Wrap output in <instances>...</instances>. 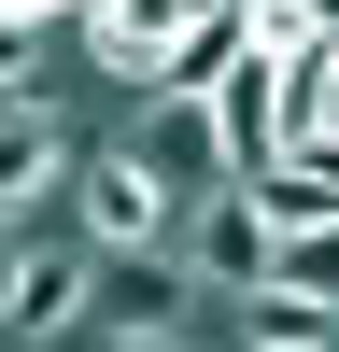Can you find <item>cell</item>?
<instances>
[{
    "instance_id": "cell-4",
    "label": "cell",
    "mask_w": 339,
    "mask_h": 352,
    "mask_svg": "<svg viewBox=\"0 0 339 352\" xmlns=\"http://www.w3.org/2000/svg\"><path fill=\"white\" fill-rule=\"evenodd\" d=\"M198 310H226V296H198V268L184 254H99V310H85V338H198Z\"/></svg>"
},
{
    "instance_id": "cell-2",
    "label": "cell",
    "mask_w": 339,
    "mask_h": 352,
    "mask_svg": "<svg viewBox=\"0 0 339 352\" xmlns=\"http://www.w3.org/2000/svg\"><path fill=\"white\" fill-rule=\"evenodd\" d=\"M99 155V127H85L56 85H14L0 99V212L14 226H71V169Z\"/></svg>"
},
{
    "instance_id": "cell-10",
    "label": "cell",
    "mask_w": 339,
    "mask_h": 352,
    "mask_svg": "<svg viewBox=\"0 0 339 352\" xmlns=\"http://www.w3.org/2000/svg\"><path fill=\"white\" fill-rule=\"evenodd\" d=\"M269 282L297 310H339V226H282V254H269Z\"/></svg>"
},
{
    "instance_id": "cell-11",
    "label": "cell",
    "mask_w": 339,
    "mask_h": 352,
    "mask_svg": "<svg viewBox=\"0 0 339 352\" xmlns=\"http://www.w3.org/2000/svg\"><path fill=\"white\" fill-rule=\"evenodd\" d=\"M226 352H339V324H282V338H226Z\"/></svg>"
},
{
    "instance_id": "cell-1",
    "label": "cell",
    "mask_w": 339,
    "mask_h": 352,
    "mask_svg": "<svg viewBox=\"0 0 339 352\" xmlns=\"http://www.w3.org/2000/svg\"><path fill=\"white\" fill-rule=\"evenodd\" d=\"M212 14H226V0H85V28H71V71H85V85H113V99H156Z\"/></svg>"
},
{
    "instance_id": "cell-7",
    "label": "cell",
    "mask_w": 339,
    "mask_h": 352,
    "mask_svg": "<svg viewBox=\"0 0 339 352\" xmlns=\"http://www.w3.org/2000/svg\"><path fill=\"white\" fill-rule=\"evenodd\" d=\"M85 310H99V240H28V268H14V296H0V338L14 352H43V338H85Z\"/></svg>"
},
{
    "instance_id": "cell-5",
    "label": "cell",
    "mask_w": 339,
    "mask_h": 352,
    "mask_svg": "<svg viewBox=\"0 0 339 352\" xmlns=\"http://www.w3.org/2000/svg\"><path fill=\"white\" fill-rule=\"evenodd\" d=\"M170 254L198 268V296H254L269 254H282V226H269V197H254V184H212L184 226H170Z\"/></svg>"
},
{
    "instance_id": "cell-13",
    "label": "cell",
    "mask_w": 339,
    "mask_h": 352,
    "mask_svg": "<svg viewBox=\"0 0 339 352\" xmlns=\"http://www.w3.org/2000/svg\"><path fill=\"white\" fill-rule=\"evenodd\" d=\"M0 14H28V28H85V0H0Z\"/></svg>"
},
{
    "instance_id": "cell-9",
    "label": "cell",
    "mask_w": 339,
    "mask_h": 352,
    "mask_svg": "<svg viewBox=\"0 0 339 352\" xmlns=\"http://www.w3.org/2000/svg\"><path fill=\"white\" fill-rule=\"evenodd\" d=\"M254 197H269V226H339V141H282Z\"/></svg>"
},
{
    "instance_id": "cell-12",
    "label": "cell",
    "mask_w": 339,
    "mask_h": 352,
    "mask_svg": "<svg viewBox=\"0 0 339 352\" xmlns=\"http://www.w3.org/2000/svg\"><path fill=\"white\" fill-rule=\"evenodd\" d=\"M28 240H43V226H14V212H0V296H14V268H28Z\"/></svg>"
},
{
    "instance_id": "cell-3",
    "label": "cell",
    "mask_w": 339,
    "mask_h": 352,
    "mask_svg": "<svg viewBox=\"0 0 339 352\" xmlns=\"http://www.w3.org/2000/svg\"><path fill=\"white\" fill-rule=\"evenodd\" d=\"M170 226H184V197H170L127 141H99V155L71 169V240H99V254H156Z\"/></svg>"
},
{
    "instance_id": "cell-17",
    "label": "cell",
    "mask_w": 339,
    "mask_h": 352,
    "mask_svg": "<svg viewBox=\"0 0 339 352\" xmlns=\"http://www.w3.org/2000/svg\"><path fill=\"white\" fill-rule=\"evenodd\" d=\"M0 352H14V338H0Z\"/></svg>"
},
{
    "instance_id": "cell-16",
    "label": "cell",
    "mask_w": 339,
    "mask_h": 352,
    "mask_svg": "<svg viewBox=\"0 0 339 352\" xmlns=\"http://www.w3.org/2000/svg\"><path fill=\"white\" fill-rule=\"evenodd\" d=\"M311 141H339V85H325V127H311Z\"/></svg>"
},
{
    "instance_id": "cell-14",
    "label": "cell",
    "mask_w": 339,
    "mask_h": 352,
    "mask_svg": "<svg viewBox=\"0 0 339 352\" xmlns=\"http://www.w3.org/2000/svg\"><path fill=\"white\" fill-rule=\"evenodd\" d=\"M99 352H198V338H99Z\"/></svg>"
},
{
    "instance_id": "cell-15",
    "label": "cell",
    "mask_w": 339,
    "mask_h": 352,
    "mask_svg": "<svg viewBox=\"0 0 339 352\" xmlns=\"http://www.w3.org/2000/svg\"><path fill=\"white\" fill-rule=\"evenodd\" d=\"M297 14H311V28H339V0H297Z\"/></svg>"
},
{
    "instance_id": "cell-6",
    "label": "cell",
    "mask_w": 339,
    "mask_h": 352,
    "mask_svg": "<svg viewBox=\"0 0 339 352\" xmlns=\"http://www.w3.org/2000/svg\"><path fill=\"white\" fill-rule=\"evenodd\" d=\"M113 141H127V155L156 169L170 197H184V212H198L212 184H240V169H226V127H212V99H184V85H156V99H127V127H113Z\"/></svg>"
},
{
    "instance_id": "cell-8",
    "label": "cell",
    "mask_w": 339,
    "mask_h": 352,
    "mask_svg": "<svg viewBox=\"0 0 339 352\" xmlns=\"http://www.w3.org/2000/svg\"><path fill=\"white\" fill-rule=\"evenodd\" d=\"M212 127H226V169H240V184L282 155V56H269V43H240V56H226V85H212Z\"/></svg>"
}]
</instances>
